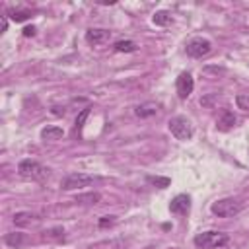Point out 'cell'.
<instances>
[{
	"label": "cell",
	"instance_id": "cell-18",
	"mask_svg": "<svg viewBox=\"0 0 249 249\" xmlns=\"http://www.w3.org/2000/svg\"><path fill=\"white\" fill-rule=\"evenodd\" d=\"M8 14H10V19L14 21H25L31 18V10H12Z\"/></svg>",
	"mask_w": 249,
	"mask_h": 249
},
{
	"label": "cell",
	"instance_id": "cell-21",
	"mask_svg": "<svg viewBox=\"0 0 249 249\" xmlns=\"http://www.w3.org/2000/svg\"><path fill=\"white\" fill-rule=\"evenodd\" d=\"M88 115H89V107H86V109H82V113L76 117V124H74V128H76V132H80L82 130V126H84V121L88 119Z\"/></svg>",
	"mask_w": 249,
	"mask_h": 249
},
{
	"label": "cell",
	"instance_id": "cell-15",
	"mask_svg": "<svg viewBox=\"0 0 249 249\" xmlns=\"http://www.w3.org/2000/svg\"><path fill=\"white\" fill-rule=\"evenodd\" d=\"M4 241H6V245H10V247H19V245L25 241V235L19 233V231L6 233V235H4Z\"/></svg>",
	"mask_w": 249,
	"mask_h": 249
},
{
	"label": "cell",
	"instance_id": "cell-13",
	"mask_svg": "<svg viewBox=\"0 0 249 249\" xmlns=\"http://www.w3.org/2000/svg\"><path fill=\"white\" fill-rule=\"evenodd\" d=\"M64 136V130L60 126H45L41 130V138L43 140H58Z\"/></svg>",
	"mask_w": 249,
	"mask_h": 249
},
{
	"label": "cell",
	"instance_id": "cell-12",
	"mask_svg": "<svg viewBox=\"0 0 249 249\" xmlns=\"http://www.w3.org/2000/svg\"><path fill=\"white\" fill-rule=\"evenodd\" d=\"M233 124H235V115L230 109H224L222 115H220V119H218V128L220 130H230Z\"/></svg>",
	"mask_w": 249,
	"mask_h": 249
},
{
	"label": "cell",
	"instance_id": "cell-16",
	"mask_svg": "<svg viewBox=\"0 0 249 249\" xmlns=\"http://www.w3.org/2000/svg\"><path fill=\"white\" fill-rule=\"evenodd\" d=\"M99 200H101L99 193H88V195H78L76 196V202H80V204H95Z\"/></svg>",
	"mask_w": 249,
	"mask_h": 249
},
{
	"label": "cell",
	"instance_id": "cell-1",
	"mask_svg": "<svg viewBox=\"0 0 249 249\" xmlns=\"http://www.w3.org/2000/svg\"><path fill=\"white\" fill-rule=\"evenodd\" d=\"M230 241L228 233L224 231H216V230H208V231H200L195 235L193 243L198 247V249H216V247H222Z\"/></svg>",
	"mask_w": 249,
	"mask_h": 249
},
{
	"label": "cell",
	"instance_id": "cell-3",
	"mask_svg": "<svg viewBox=\"0 0 249 249\" xmlns=\"http://www.w3.org/2000/svg\"><path fill=\"white\" fill-rule=\"evenodd\" d=\"M167 126H169V132L177 140H189L193 136V124H191V121L187 117H181V115L171 117L169 123H167Z\"/></svg>",
	"mask_w": 249,
	"mask_h": 249
},
{
	"label": "cell",
	"instance_id": "cell-8",
	"mask_svg": "<svg viewBox=\"0 0 249 249\" xmlns=\"http://www.w3.org/2000/svg\"><path fill=\"white\" fill-rule=\"evenodd\" d=\"M169 212H173L177 216H187L191 212V196L189 195H177L169 202Z\"/></svg>",
	"mask_w": 249,
	"mask_h": 249
},
{
	"label": "cell",
	"instance_id": "cell-19",
	"mask_svg": "<svg viewBox=\"0 0 249 249\" xmlns=\"http://www.w3.org/2000/svg\"><path fill=\"white\" fill-rule=\"evenodd\" d=\"M148 183H150V185H156L158 189H165V187H169L171 179H169V177H154V175H150V177H148Z\"/></svg>",
	"mask_w": 249,
	"mask_h": 249
},
{
	"label": "cell",
	"instance_id": "cell-7",
	"mask_svg": "<svg viewBox=\"0 0 249 249\" xmlns=\"http://www.w3.org/2000/svg\"><path fill=\"white\" fill-rule=\"evenodd\" d=\"M193 88H195V80L189 72H181L175 80V89H177V95L179 99H187L191 93H193Z\"/></svg>",
	"mask_w": 249,
	"mask_h": 249
},
{
	"label": "cell",
	"instance_id": "cell-17",
	"mask_svg": "<svg viewBox=\"0 0 249 249\" xmlns=\"http://www.w3.org/2000/svg\"><path fill=\"white\" fill-rule=\"evenodd\" d=\"M152 21H154L156 25H167V23H171V14L165 12V10H160V12L154 14Z\"/></svg>",
	"mask_w": 249,
	"mask_h": 249
},
{
	"label": "cell",
	"instance_id": "cell-4",
	"mask_svg": "<svg viewBox=\"0 0 249 249\" xmlns=\"http://www.w3.org/2000/svg\"><path fill=\"white\" fill-rule=\"evenodd\" d=\"M97 181V177L88 175V173H68L66 177H62L60 181V189L62 191H74V189H82V187H89Z\"/></svg>",
	"mask_w": 249,
	"mask_h": 249
},
{
	"label": "cell",
	"instance_id": "cell-6",
	"mask_svg": "<svg viewBox=\"0 0 249 249\" xmlns=\"http://www.w3.org/2000/svg\"><path fill=\"white\" fill-rule=\"evenodd\" d=\"M185 53L191 58H204L212 53V43L204 37H195L185 45Z\"/></svg>",
	"mask_w": 249,
	"mask_h": 249
},
{
	"label": "cell",
	"instance_id": "cell-9",
	"mask_svg": "<svg viewBox=\"0 0 249 249\" xmlns=\"http://www.w3.org/2000/svg\"><path fill=\"white\" fill-rule=\"evenodd\" d=\"M109 37H111V31H109V29L91 27V29H88V31H86V41H88L89 45H93V47L107 43V41H109Z\"/></svg>",
	"mask_w": 249,
	"mask_h": 249
},
{
	"label": "cell",
	"instance_id": "cell-11",
	"mask_svg": "<svg viewBox=\"0 0 249 249\" xmlns=\"http://www.w3.org/2000/svg\"><path fill=\"white\" fill-rule=\"evenodd\" d=\"M12 220H14V224H16V226L23 228V226H31V224L39 222V216H37V214H33V212H16Z\"/></svg>",
	"mask_w": 249,
	"mask_h": 249
},
{
	"label": "cell",
	"instance_id": "cell-22",
	"mask_svg": "<svg viewBox=\"0 0 249 249\" xmlns=\"http://www.w3.org/2000/svg\"><path fill=\"white\" fill-rule=\"evenodd\" d=\"M115 224V216H103L99 220V228H107V226H113Z\"/></svg>",
	"mask_w": 249,
	"mask_h": 249
},
{
	"label": "cell",
	"instance_id": "cell-2",
	"mask_svg": "<svg viewBox=\"0 0 249 249\" xmlns=\"http://www.w3.org/2000/svg\"><path fill=\"white\" fill-rule=\"evenodd\" d=\"M18 173L21 179H27V181H45L49 177V167L41 165L39 161H33V160H23L19 161L18 165Z\"/></svg>",
	"mask_w": 249,
	"mask_h": 249
},
{
	"label": "cell",
	"instance_id": "cell-10",
	"mask_svg": "<svg viewBox=\"0 0 249 249\" xmlns=\"http://www.w3.org/2000/svg\"><path fill=\"white\" fill-rule=\"evenodd\" d=\"M160 105L156 101H146V103H140L136 109H134V115L140 117V119H148V117H154L158 113Z\"/></svg>",
	"mask_w": 249,
	"mask_h": 249
},
{
	"label": "cell",
	"instance_id": "cell-20",
	"mask_svg": "<svg viewBox=\"0 0 249 249\" xmlns=\"http://www.w3.org/2000/svg\"><path fill=\"white\" fill-rule=\"evenodd\" d=\"M43 237L45 239H62L64 237V230L62 228H51V230L43 231Z\"/></svg>",
	"mask_w": 249,
	"mask_h": 249
},
{
	"label": "cell",
	"instance_id": "cell-25",
	"mask_svg": "<svg viewBox=\"0 0 249 249\" xmlns=\"http://www.w3.org/2000/svg\"><path fill=\"white\" fill-rule=\"evenodd\" d=\"M0 29H2V33L8 29V18H6V16H2V27H0Z\"/></svg>",
	"mask_w": 249,
	"mask_h": 249
},
{
	"label": "cell",
	"instance_id": "cell-14",
	"mask_svg": "<svg viewBox=\"0 0 249 249\" xmlns=\"http://www.w3.org/2000/svg\"><path fill=\"white\" fill-rule=\"evenodd\" d=\"M113 47H115L117 53H134V51L138 49L136 43H134V41H128V39H121V41H117Z\"/></svg>",
	"mask_w": 249,
	"mask_h": 249
},
{
	"label": "cell",
	"instance_id": "cell-24",
	"mask_svg": "<svg viewBox=\"0 0 249 249\" xmlns=\"http://www.w3.org/2000/svg\"><path fill=\"white\" fill-rule=\"evenodd\" d=\"M237 103H239V107H241V109H249V103H247V99H245L243 95H239V97H237Z\"/></svg>",
	"mask_w": 249,
	"mask_h": 249
},
{
	"label": "cell",
	"instance_id": "cell-23",
	"mask_svg": "<svg viewBox=\"0 0 249 249\" xmlns=\"http://www.w3.org/2000/svg\"><path fill=\"white\" fill-rule=\"evenodd\" d=\"M35 31H37V27H35V25H27V27H23V35H25V37H33V35H35Z\"/></svg>",
	"mask_w": 249,
	"mask_h": 249
},
{
	"label": "cell",
	"instance_id": "cell-5",
	"mask_svg": "<svg viewBox=\"0 0 249 249\" xmlns=\"http://www.w3.org/2000/svg\"><path fill=\"white\" fill-rule=\"evenodd\" d=\"M210 210H212V214H216L220 218H230V216H235L237 212H241V202L237 198H220V200L212 202Z\"/></svg>",
	"mask_w": 249,
	"mask_h": 249
}]
</instances>
